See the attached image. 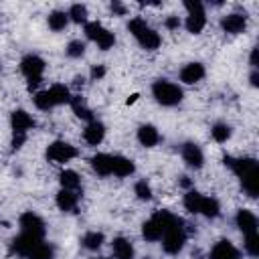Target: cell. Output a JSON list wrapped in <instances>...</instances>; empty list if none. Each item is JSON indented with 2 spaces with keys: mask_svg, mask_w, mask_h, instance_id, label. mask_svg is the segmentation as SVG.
Returning a JSON list of instances; mask_svg holds the SVG:
<instances>
[{
  "mask_svg": "<svg viewBox=\"0 0 259 259\" xmlns=\"http://www.w3.org/2000/svg\"><path fill=\"white\" fill-rule=\"evenodd\" d=\"M221 206H219V200L217 198H210V196H202L200 200V208H198V214H204L206 219H214L219 214Z\"/></svg>",
  "mask_w": 259,
  "mask_h": 259,
  "instance_id": "d4e9b609",
  "label": "cell"
},
{
  "mask_svg": "<svg viewBox=\"0 0 259 259\" xmlns=\"http://www.w3.org/2000/svg\"><path fill=\"white\" fill-rule=\"evenodd\" d=\"M210 259H239V249L231 241H219L210 251Z\"/></svg>",
  "mask_w": 259,
  "mask_h": 259,
  "instance_id": "ac0fdd59",
  "label": "cell"
},
{
  "mask_svg": "<svg viewBox=\"0 0 259 259\" xmlns=\"http://www.w3.org/2000/svg\"><path fill=\"white\" fill-rule=\"evenodd\" d=\"M40 241H42V239H34V237H28V235L20 233V235L12 241L10 251H12V253H16V255H20V257H26V255L30 253V249H32L36 243H40Z\"/></svg>",
  "mask_w": 259,
  "mask_h": 259,
  "instance_id": "9a60e30c",
  "label": "cell"
},
{
  "mask_svg": "<svg viewBox=\"0 0 259 259\" xmlns=\"http://www.w3.org/2000/svg\"><path fill=\"white\" fill-rule=\"evenodd\" d=\"M111 249H113L115 259H134V247H132V243H130L125 237L113 239Z\"/></svg>",
  "mask_w": 259,
  "mask_h": 259,
  "instance_id": "603a6c76",
  "label": "cell"
},
{
  "mask_svg": "<svg viewBox=\"0 0 259 259\" xmlns=\"http://www.w3.org/2000/svg\"><path fill=\"white\" fill-rule=\"evenodd\" d=\"M71 101V93L65 85H53L45 91H38L34 95V105L42 111L47 109H53L57 105H63V103H69Z\"/></svg>",
  "mask_w": 259,
  "mask_h": 259,
  "instance_id": "3957f363",
  "label": "cell"
},
{
  "mask_svg": "<svg viewBox=\"0 0 259 259\" xmlns=\"http://www.w3.org/2000/svg\"><path fill=\"white\" fill-rule=\"evenodd\" d=\"M134 170H136V166H134V162L130 158H125V156H113V172L111 174L123 178V176L134 174Z\"/></svg>",
  "mask_w": 259,
  "mask_h": 259,
  "instance_id": "cb8c5ba5",
  "label": "cell"
},
{
  "mask_svg": "<svg viewBox=\"0 0 259 259\" xmlns=\"http://www.w3.org/2000/svg\"><path fill=\"white\" fill-rule=\"evenodd\" d=\"M225 164L241 178L243 188L249 196H257V184H259V166L253 158H225Z\"/></svg>",
  "mask_w": 259,
  "mask_h": 259,
  "instance_id": "6da1fadb",
  "label": "cell"
},
{
  "mask_svg": "<svg viewBox=\"0 0 259 259\" xmlns=\"http://www.w3.org/2000/svg\"><path fill=\"white\" fill-rule=\"evenodd\" d=\"M20 233L34 237V239H42L45 237V223L38 214L34 212H24L20 217Z\"/></svg>",
  "mask_w": 259,
  "mask_h": 259,
  "instance_id": "8fae6325",
  "label": "cell"
},
{
  "mask_svg": "<svg viewBox=\"0 0 259 259\" xmlns=\"http://www.w3.org/2000/svg\"><path fill=\"white\" fill-rule=\"evenodd\" d=\"M91 166L99 176H109L113 172V156L109 154H95L91 158Z\"/></svg>",
  "mask_w": 259,
  "mask_h": 259,
  "instance_id": "ffe728a7",
  "label": "cell"
},
{
  "mask_svg": "<svg viewBox=\"0 0 259 259\" xmlns=\"http://www.w3.org/2000/svg\"><path fill=\"white\" fill-rule=\"evenodd\" d=\"M182 158H184V162H186L190 168H200L202 162H204L202 150H200L196 144H192V142H188V144L182 146Z\"/></svg>",
  "mask_w": 259,
  "mask_h": 259,
  "instance_id": "2e32d148",
  "label": "cell"
},
{
  "mask_svg": "<svg viewBox=\"0 0 259 259\" xmlns=\"http://www.w3.org/2000/svg\"><path fill=\"white\" fill-rule=\"evenodd\" d=\"M85 53V42L81 40H71L69 47H67V55L69 57H81Z\"/></svg>",
  "mask_w": 259,
  "mask_h": 259,
  "instance_id": "d590c367",
  "label": "cell"
},
{
  "mask_svg": "<svg viewBox=\"0 0 259 259\" xmlns=\"http://www.w3.org/2000/svg\"><path fill=\"white\" fill-rule=\"evenodd\" d=\"M77 156V148L67 144V142H53L49 148H47V158L51 162H69Z\"/></svg>",
  "mask_w": 259,
  "mask_h": 259,
  "instance_id": "7c38bea8",
  "label": "cell"
},
{
  "mask_svg": "<svg viewBox=\"0 0 259 259\" xmlns=\"http://www.w3.org/2000/svg\"><path fill=\"white\" fill-rule=\"evenodd\" d=\"M245 249H247V253L253 255V257L259 255V237H257V233L245 235Z\"/></svg>",
  "mask_w": 259,
  "mask_h": 259,
  "instance_id": "836d02e7",
  "label": "cell"
},
{
  "mask_svg": "<svg viewBox=\"0 0 259 259\" xmlns=\"http://www.w3.org/2000/svg\"><path fill=\"white\" fill-rule=\"evenodd\" d=\"M251 65H253V67H257V49H253V51H251Z\"/></svg>",
  "mask_w": 259,
  "mask_h": 259,
  "instance_id": "f35d334b",
  "label": "cell"
},
{
  "mask_svg": "<svg viewBox=\"0 0 259 259\" xmlns=\"http://www.w3.org/2000/svg\"><path fill=\"white\" fill-rule=\"evenodd\" d=\"M152 93L156 97L158 103L162 105H176L182 101V89L172 83V81H166V79H158L154 85H152Z\"/></svg>",
  "mask_w": 259,
  "mask_h": 259,
  "instance_id": "8992f818",
  "label": "cell"
},
{
  "mask_svg": "<svg viewBox=\"0 0 259 259\" xmlns=\"http://www.w3.org/2000/svg\"><path fill=\"white\" fill-rule=\"evenodd\" d=\"M105 75V69L103 67H93V71H91V77L93 79H99V77H103Z\"/></svg>",
  "mask_w": 259,
  "mask_h": 259,
  "instance_id": "8d00e7d4",
  "label": "cell"
},
{
  "mask_svg": "<svg viewBox=\"0 0 259 259\" xmlns=\"http://www.w3.org/2000/svg\"><path fill=\"white\" fill-rule=\"evenodd\" d=\"M178 24H180V20H178L176 16H172V18H168V20H166V26H168V28H176Z\"/></svg>",
  "mask_w": 259,
  "mask_h": 259,
  "instance_id": "74e56055",
  "label": "cell"
},
{
  "mask_svg": "<svg viewBox=\"0 0 259 259\" xmlns=\"http://www.w3.org/2000/svg\"><path fill=\"white\" fill-rule=\"evenodd\" d=\"M184 243H186L184 223L176 217V219L172 221V225H170V227L164 231V235H162V247H164V251H166V253L176 255V253L184 247Z\"/></svg>",
  "mask_w": 259,
  "mask_h": 259,
  "instance_id": "5b68a950",
  "label": "cell"
},
{
  "mask_svg": "<svg viewBox=\"0 0 259 259\" xmlns=\"http://www.w3.org/2000/svg\"><path fill=\"white\" fill-rule=\"evenodd\" d=\"M136 194H138L140 200H150V198H152V188H150V184H148L146 180L136 182Z\"/></svg>",
  "mask_w": 259,
  "mask_h": 259,
  "instance_id": "e575fe53",
  "label": "cell"
},
{
  "mask_svg": "<svg viewBox=\"0 0 259 259\" xmlns=\"http://www.w3.org/2000/svg\"><path fill=\"white\" fill-rule=\"evenodd\" d=\"M81 243H83V247H85V249H89V251H97V249L103 245V233L89 231V233H85V235H83Z\"/></svg>",
  "mask_w": 259,
  "mask_h": 259,
  "instance_id": "83f0119b",
  "label": "cell"
},
{
  "mask_svg": "<svg viewBox=\"0 0 259 259\" xmlns=\"http://www.w3.org/2000/svg\"><path fill=\"white\" fill-rule=\"evenodd\" d=\"M111 10H115V12H119V14H123V8H121L119 4H111Z\"/></svg>",
  "mask_w": 259,
  "mask_h": 259,
  "instance_id": "ab89813d",
  "label": "cell"
},
{
  "mask_svg": "<svg viewBox=\"0 0 259 259\" xmlns=\"http://www.w3.org/2000/svg\"><path fill=\"white\" fill-rule=\"evenodd\" d=\"M67 22H69V14H67V12L55 10V12L49 14V26H51L53 30H63V28L67 26Z\"/></svg>",
  "mask_w": 259,
  "mask_h": 259,
  "instance_id": "f546056e",
  "label": "cell"
},
{
  "mask_svg": "<svg viewBox=\"0 0 259 259\" xmlns=\"http://www.w3.org/2000/svg\"><path fill=\"white\" fill-rule=\"evenodd\" d=\"M257 79H259V77H257V73H253V75H251V85H255V87H257V85H259V81H257Z\"/></svg>",
  "mask_w": 259,
  "mask_h": 259,
  "instance_id": "60d3db41",
  "label": "cell"
},
{
  "mask_svg": "<svg viewBox=\"0 0 259 259\" xmlns=\"http://www.w3.org/2000/svg\"><path fill=\"white\" fill-rule=\"evenodd\" d=\"M103 136H105V125H103L101 121H97V119L89 121L87 127L83 130V140H85L89 146H97V144H101Z\"/></svg>",
  "mask_w": 259,
  "mask_h": 259,
  "instance_id": "5bb4252c",
  "label": "cell"
},
{
  "mask_svg": "<svg viewBox=\"0 0 259 259\" xmlns=\"http://www.w3.org/2000/svg\"><path fill=\"white\" fill-rule=\"evenodd\" d=\"M184 6H186V10H188V16H186V28H188V32L198 34V32L204 28V24H206L204 6H202L198 0H186Z\"/></svg>",
  "mask_w": 259,
  "mask_h": 259,
  "instance_id": "9c48e42d",
  "label": "cell"
},
{
  "mask_svg": "<svg viewBox=\"0 0 259 259\" xmlns=\"http://www.w3.org/2000/svg\"><path fill=\"white\" fill-rule=\"evenodd\" d=\"M85 34H87V38H91L93 42H97V47L103 49V51L111 49L113 42H115L113 32H109V30H107L103 24H99V22H85Z\"/></svg>",
  "mask_w": 259,
  "mask_h": 259,
  "instance_id": "30bf717a",
  "label": "cell"
},
{
  "mask_svg": "<svg viewBox=\"0 0 259 259\" xmlns=\"http://www.w3.org/2000/svg\"><path fill=\"white\" fill-rule=\"evenodd\" d=\"M210 134H212V140L214 142L223 144V142H227L231 138V127L227 123H214L212 130H210Z\"/></svg>",
  "mask_w": 259,
  "mask_h": 259,
  "instance_id": "4dcf8cb0",
  "label": "cell"
},
{
  "mask_svg": "<svg viewBox=\"0 0 259 259\" xmlns=\"http://www.w3.org/2000/svg\"><path fill=\"white\" fill-rule=\"evenodd\" d=\"M200 200H202V194H200V192H196V190H188L186 196H184V206H186V210L192 212V214H198Z\"/></svg>",
  "mask_w": 259,
  "mask_h": 259,
  "instance_id": "f1b7e54d",
  "label": "cell"
},
{
  "mask_svg": "<svg viewBox=\"0 0 259 259\" xmlns=\"http://www.w3.org/2000/svg\"><path fill=\"white\" fill-rule=\"evenodd\" d=\"M99 259H105V257H99Z\"/></svg>",
  "mask_w": 259,
  "mask_h": 259,
  "instance_id": "b9f144b4",
  "label": "cell"
},
{
  "mask_svg": "<svg viewBox=\"0 0 259 259\" xmlns=\"http://www.w3.org/2000/svg\"><path fill=\"white\" fill-rule=\"evenodd\" d=\"M77 202H79V194H77L75 190H65V188H63V190L57 194V206H59L61 210H65V212L75 210Z\"/></svg>",
  "mask_w": 259,
  "mask_h": 259,
  "instance_id": "7402d4cb",
  "label": "cell"
},
{
  "mask_svg": "<svg viewBox=\"0 0 259 259\" xmlns=\"http://www.w3.org/2000/svg\"><path fill=\"white\" fill-rule=\"evenodd\" d=\"M59 180H61V186H63L65 190H75V192H77V188L81 186L79 174L73 172V170H63L61 176H59Z\"/></svg>",
  "mask_w": 259,
  "mask_h": 259,
  "instance_id": "4316f807",
  "label": "cell"
},
{
  "mask_svg": "<svg viewBox=\"0 0 259 259\" xmlns=\"http://www.w3.org/2000/svg\"><path fill=\"white\" fill-rule=\"evenodd\" d=\"M67 14H69V18H73L75 22H87V8H85L83 4H73Z\"/></svg>",
  "mask_w": 259,
  "mask_h": 259,
  "instance_id": "d6a6232c",
  "label": "cell"
},
{
  "mask_svg": "<svg viewBox=\"0 0 259 259\" xmlns=\"http://www.w3.org/2000/svg\"><path fill=\"white\" fill-rule=\"evenodd\" d=\"M237 227L241 229L243 235H253V233H257V217L251 210L241 208L237 212Z\"/></svg>",
  "mask_w": 259,
  "mask_h": 259,
  "instance_id": "e0dca14e",
  "label": "cell"
},
{
  "mask_svg": "<svg viewBox=\"0 0 259 259\" xmlns=\"http://www.w3.org/2000/svg\"><path fill=\"white\" fill-rule=\"evenodd\" d=\"M138 140H140L142 146L154 148V146L160 142V134H158V130H156L154 125L146 123V125H140V130H138Z\"/></svg>",
  "mask_w": 259,
  "mask_h": 259,
  "instance_id": "44dd1931",
  "label": "cell"
},
{
  "mask_svg": "<svg viewBox=\"0 0 259 259\" xmlns=\"http://www.w3.org/2000/svg\"><path fill=\"white\" fill-rule=\"evenodd\" d=\"M20 71L28 81V87L34 89L40 81H42V73H45V61L38 55H26L20 61Z\"/></svg>",
  "mask_w": 259,
  "mask_h": 259,
  "instance_id": "52a82bcc",
  "label": "cell"
},
{
  "mask_svg": "<svg viewBox=\"0 0 259 259\" xmlns=\"http://www.w3.org/2000/svg\"><path fill=\"white\" fill-rule=\"evenodd\" d=\"M127 28H130V32L136 36V40H138L144 49H148V51L158 49L160 42H162L160 34H158V32H156L144 18H132L130 24H127Z\"/></svg>",
  "mask_w": 259,
  "mask_h": 259,
  "instance_id": "7a4b0ae2",
  "label": "cell"
},
{
  "mask_svg": "<svg viewBox=\"0 0 259 259\" xmlns=\"http://www.w3.org/2000/svg\"><path fill=\"white\" fill-rule=\"evenodd\" d=\"M202 77H204V67L200 63H188L180 71V81L186 85H192V83L200 81Z\"/></svg>",
  "mask_w": 259,
  "mask_h": 259,
  "instance_id": "d6986e66",
  "label": "cell"
},
{
  "mask_svg": "<svg viewBox=\"0 0 259 259\" xmlns=\"http://www.w3.org/2000/svg\"><path fill=\"white\" fill-rule=\"evenodd\" d=\"M221 26H223V30L229 32V34H239V32H243L245 26H247V16H245V14H239V12L227 14V16H223Z\"/></svg>",
  "mask_w": 259,
  "mask_h": 259,
  "instance_id": "4fadbf2b",
  "label": "cell"
},
{
  "mask_svg": "<svg viewBox=\"0 0 259 259\" xmlns=\"http://www.w3.org/2000/svg\"><path fill=\"white\" fill-rule=\"evenodd\" d=\"M71 107H73V111L79 115V117H83V119H89V121H93V115H91V111L81 103V97H71Z\"/></svg>",
  "mask_w": 259,
  "mask_h": 259,
  "instance_id": "1f68e13d",
  "label": "cell"
},
{
  "mask_svg": "<svg viewBox=\"0 0 259 259\" xmlns=\"http://www.w3.org/2000/svg\"><path fill=\"white\" fill-rule=\"evenodd\" d=\"M53 253H55V249L49 243L40 241V243H36L30 249V253L26 255V259H53Z\"/></svg>",
  "mask_w": 259,
  "mask_h": 259,
  "instance_id": "484cf974",
  "label": "cell"
},
{
  "mask_svg": "<svg viewBox=\"0 0 259 259\" xmlns=\"http://www.w3.org/2000/svg\"><path fill=\"white\" fill-rule=\"evenodd\" d=\"M10 123H12V132H14V140H12V146L14 150L22 146L24 138H26V132L34 127V119L24 111V109H16L10 117Z\"/></svg>",
  "mask_w": 259,
  "mask_h": 259,
  "instance_id": "ba28073f",
  "label": "cell"
},
{
  "mask_svg": "<svg viewBox=\"0 0 259 259\" xmlns=\"http://www.w3.org/2000/svg\"><path fill=\"white\" fill-rule=\"evenodd\" d=\"M174 219H176V217L170 214V212H166V210H156V212L144 223V227H142L144 239H148V241H160L162 235H164V231L172 225Z\"/></svg>",
  "mask_w": 259,
  "mask_h": 259,
  "instance_id": "277c9868",
  "label": "cell"
}]
</instances>
